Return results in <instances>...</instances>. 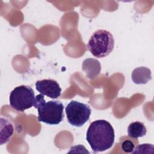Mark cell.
Instances as JSON below:
<instances>
[{"instance_id":"obj_4","label":"cell","mask_w":154,"mask_h":154,"mask_svg":"<svg viewBox=\"0 0 154 154\" xmlns=\"http://www.w3.org/2000/svg\"><path fill=\"white\" fill-rule=\"evenodd\" d=\"M35 96L32 88L28 85H22L14 88L9 96L10 105L19 112L34 106Z\"/></svg>"},{"instance_id":"obj_10","label":"cell","mask_w":154,"mask_h":154,"mask_svg":"<svg viewBox=\"0 0 154 154\" xmlns=\"http://www.w3.org/2000/svg\"><path fill=\"white\" fill-rule=\"evenodd\" d=\"M147 129L143 123L134 122L129 124L128 127V137L133 138L142 137L146 134Z\"/></svg>"},{"instance_id":"obj_6","label":"cell","mask_w":154,"mask_h":154,"mask_svg":"<svg viewBox=\"0 0 154 154\" xmlns=\"http://www.w3.org/2000/svg\"><path fill=\"white\" fill-rule=\"evenodd\" d=\"M35 88L42 94L51 99H57L61 93L59 84L54 79L38 80L35 82Z\"/></svg>"},{"instance_id":"obj_3","label":"cell","mask_w":154,"mask_h":154,"mask_svg":"<svg viewBox=\"0 0 154 154\" xmlns=\"http://www.w3.org/2000/svg\"><path fill=\"white\" fill-rule=\"evenodd\" d=\"M114 39L112 34L104 29L95 31L90 37L88 43V50L96 58H103L113 50Z\"/></svg>"},{"instance_id":"obj_8","label":"cell","mask_w":154,"mask_h":154,"mask_svg":"<svg viewBox=\"0 0 154 154\" xmlns=\"http://www.w3.org/2000/svg\"><path fill=\"white\" fill-rule=\"evenodd\" d=\"M131 77L135 84H144L152 79L151 71L146 67H137L132 71Z\"/></svg>"},{"instance_id":"obj_5","label":"cell","mask_w":154,"mask_h":154,"mask_svg":"<svg viewBox=\"0 0 154 154\" xmlns=\"http://www.w3.org/2000/svg\"><path fill=\"white\" fill-rule=\"evenodd\" d=\"M65 111L68 122L74 126L81 127L88 120L91 109L86 103L72 100L66 106Z\"/></svg>"},{"instance_id":"obj_11","label":"cell","mask_w":154,"mask_h":154,"mask_svg":"<svg viewBox=\"0 0 154 154\" xmlns=\"http://www.w3.org/2000/svg\"><path fill=\"white\" fill-rule=\"evenodd\" d=\"M121 147L122 149L126 153H132L135 149V145L132 141L125 140L122 142Z\"/></svg>"},{"instance_id":"obj_2","label":"cell","mask_w":154,"mask_h":154,"mask_svg":"<svg viewBox=\"0 0 154 154\" xmlns=\"http://www.w3.org/2000/svg\"><path fill=\"white\" fill-rule=\"evenodd\" d=\"M34 107L37 109V120L39 122L56 125L64 119V105L60 100L46 102L44 95L40 94L35 96Z\"/></svg>"},{"instance_id":"obj_7","label":"cell","mask_w":154,"mask_h":154,"mask_svg":"<svg viewBox=\"0 0 154 154\" xmlns=\"http://www.w3.org/2000/svg\"><path fill=\"white\" fill-rule=\"evenodd\" d=\"M101 66L99 61L94 58L85 59L82 63V70L89 79L95 78L100 73Z\"/></svg>"},{"instance_id":"obj_1","label":"cell","mask_w":154,"mask_h":154,"mask_svg":"<svg viewBox=\"0 0 154 154\" xmlns=\"http://www.w3.org/2000/svg\"><path fill=\"white\" fill-rule=\"evenodd\" d=\"M114 131L111 125L105 120H97L89 126L86 140L94 152L109 149L114 142Z\"/></svg>"},{"instance_id":"obj_9","label":"cell","mask_w":154,"mask_h":154,"mask_svg":"<svg viewBox=\"0 0 154 154\" xmlns=\"http://www.w3.org/2000/svg\"><path fill=\"white\" fill-rule=\"evenodd\" d=\"M14 132L13 124L7 119L1 118V145L9 141Z\"/></svg>"}]
</instances>
